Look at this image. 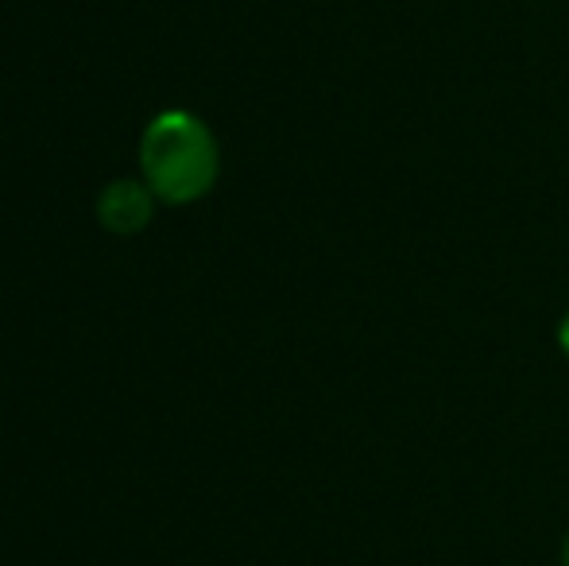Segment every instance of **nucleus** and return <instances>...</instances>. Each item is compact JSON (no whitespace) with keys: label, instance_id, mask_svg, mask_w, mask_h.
Wrapping results in <instances>:
<instances>
[{"label":"nucleus","instance_id":"nucleus-4","mask_svg":"<svg viewBox=\"0 0 569 566\" xmlns=\"http://www.w3.org/2000/svg\"><path fill=\"white\" fill-rule=\"evenodd\" d=\"M562 566H569V536H566V544H562Z\"/></svg>","mask_w":569,"mask_h":566},{"label":"nucleus","instance_id":"nucleus-1","mask_svg":"<svg viewBox=\"0 0 569 566\" xmlns=\"http://www.w3.org/2000/svg\"><path fill=\"white\" fill-rule=\"evenodd\" d=\"M140 171L163 206L202 202L221 175V148L213 129L187 109L151 117L140 137Z\"/></svg>","mask_w":569,"mask_h":566},{"label":"nucleus","instance_id":"nucleus-3","mask_svg":"<svg viewBox=\"0 0 569 566\" xmlns=\"http://www.w3.org/2000/svg\"><path fill=\"white\" fill-rule=\"evenodd\" d=\"M558 349H562V357L569 361V310L562 315V322H558Z\"/></svg>","mask_w":569,"mask_h":566},{"label":"nucleus","instance_id":"nucleus-2","mask_svg":"<svg viewBox=\"0 0 569 566\" xmlns=\"http://www.w3.org/2000/svg\"><path fill=\"white\" fill-rule=\"evenodd\" d=\"M156 202L159 198L143 179H113L98 198V221L117 237H136L151 226Z\"/></svg>","mask_w":569,"mask_h":566}]
</instances>
